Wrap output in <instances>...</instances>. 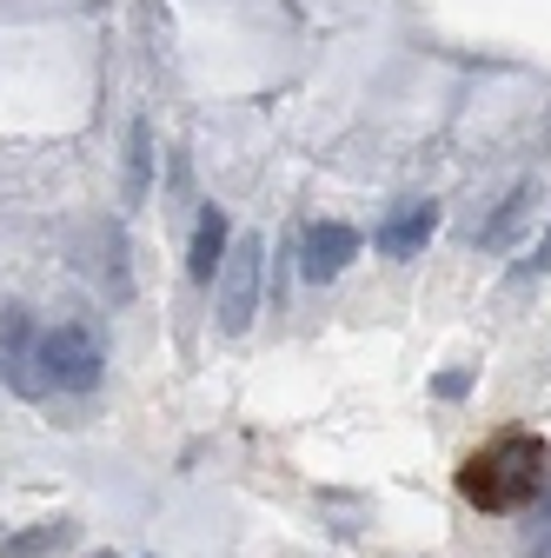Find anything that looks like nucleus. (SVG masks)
I'll list each match as a JSON object with an SVG mask.
<instances>
[{"label": "nucleus", "instance_id": "nucleus-1", "mask_svg": "<svg viewBox=\"0 0 551 558\" xmlns=\"http://www.w3.org/2000/svg\"><path fill=\"white\" fill-rule=\"evenodd\" d=\"M544 465H551L544 439H531V433H499L486 452H472V459L458 465V493H465L478 512H525V506L544 499Z\"/></svg>", "mask_w": 551, "mask_h": 558}, {"label": "nucleus", "instance_id": "nucleus-2", "mask_svg": "<svg viewBox=\"0 0 551 558\" xmlns=\"http://www.w3.org/2000/svg\"><path fill=\"white\" fill-rule=\"evenodd\" d=\"M100 366H107V353H100V339L87 332V326H47L40 332V379L47 386H60V392H94L100 386Z\"/></svg>", "mask_w": 551, "mask_h": 558}, {"label": "nucleus", "instance_id": "nucleus-3", "mask_svg": "<svg viewBox=\"0 0 551 558\" xmlns=\"http://www.w3.org/2000/svg\"><path fill=\"white\" fill-rule=\"evenodd\" d=\"M259 279H266V240L259 233H240L226 246V266H220V332H246L253 313H259Z\"/></svg>", "mask_w": 551, "mask_h": 558}, {"label": "nucleus", "instance_id": "nucleus-4", "mask_svg": "<svg viewBox=\"0 0 551 558\" xmlns=\"http://www.w3.org/2000/svg\"><path fill=\"white\" fill-rule=\"evenodd\" d=\"M432 233H439V206H432V199H399V206H392V214L379 220V233H372V246H379L385 259H419Z\"/></svg>", "mask_w": 551, "mask_h": 558}, {"label": "nucleus", "instance_id": "nucleus-5", "mask_svg": "<svg viewBox=\"0 0 551 558\" xmlns=\"http://www.w3.org/2000/svg\"><path fill=\"white\" fill-rule=\"evenodd\" d=\"M346 259H359V233L346 220H313L299 233V272L306 279H339Z\"/></svg>", "mask_w": 551, "mask_h": 558}, {"label": "nucleus", "instance_id": "nucleus-6", "mask_svg": "<svg viewBox=\"0 0 551 558\" xmlns=\"http://www.w3.org/2000/svg\"><path fill=\"white\" fill-rule=\"evenodd\" d=\"M226 246H233V233H226V206H206L199 227H193V253H186V272L199 279V287H213V279H220Z\"/></svg>", "mask_w": 551, "mask_h": 558}, {"label": "nucleus", "instance_id": "nucleus-7", "mask_svg": "<svg viewBox=\"0 0 551 558\" xmlns=\"http://www.w3.org/2000/svg\"><path fill=\"white\" fill-rule=\"evenodd\" d=\"M544 193H538V180H518L512 193H505V206H499V214L486 220V227H478V246H486V253H505L518 233H525V220H531V206H538Z\"/></svg>", "mask_w": 551, "mask_h": 558}, {"label": "nucleus", "instance_id": "nucleus-8", "mask_svg": "<svg viewBox=\"0 0 551 558\" xmlns=\"http://www.w3.org/2000/svg\"><path fill=\"white\" fill-rule=\"evenodd\" d=\"M8 379L21 392H47V379H40V332H27V319H8Z\"/></svg>", "mask_w": 551, "mask_h": 558}, {"label": "nucleus", "instance_id": "nucleus-9", "mask_svg": "<svg viewBox=\"0 0 551 558\" xmlns=\"http://www.w3.org/2000/svg\"><path fill=\"white\" fill-rule=\"evenodd\" d=\"M60 545H74V519H40V525H27L14 538H0V558H47Z\"/></svg>", "mask_w": 551, "mask_h": 558}, {"label": "nucleus", "instance_id": "nucleus-10", "mask_svg": "<svg viewBox=\"0 0 551 558\" xmlns=\"http://www.w3.org/2000/svg\"><path fill=\"white\" fill-rule=\"evenodd\" d=\"M147 167H154V140H147V126H133V160H126V193L133 199L147 193Z\"/></svg>", "mask_w": 551, "mask_h": 558}, {"label": "nucleus", "instance_id": "nucleus-11", "mask_svg": "<svg viewBox=\"0 0 551 558\" xmlns=\"http://www.w3.org/2000/svg\"><path fill=\"white\" fill-rule=\"evenodd\" d=\"M525 272H551V227H544V240L531 246V259H525Z\"/></svg>", "mask_w": 551, "mask_h": 558}, {"label": "nucleus", "instance_id": "nucleus-12", "mask_svg": "<svg viewBox=\"0 0 551 558\" xmlns=\"http://www.w3.org/2000/svg\"><path fill=\"white\" fill-rule=\"evenodd\" d=\"M531 558H551V545H531Z\"/></svg>", "mask_w": 551, "mask_h": 558}, {"label": "nucleus", "instance_id": "nucleus-13", "mask_svg": "<svg viewBox=\"0 0 551 558\" xmlns=\"http://www.w3.org/2000/svg\"><path fill=\"white\" fill-rule=\"evenodd\" d=\"M94 558H113V551H94Z\"/></svg>", "mask_w": 551, "mask_h": 558}]
</instances>
